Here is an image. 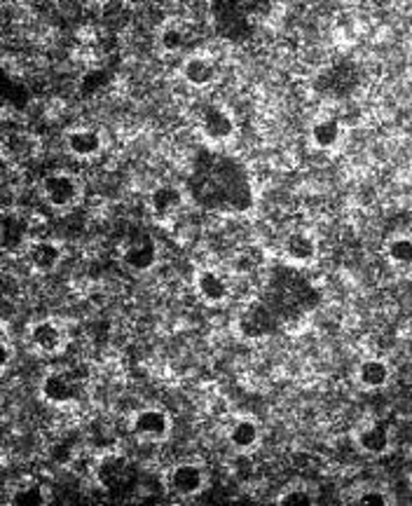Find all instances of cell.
<instances>
[{
    "mask_svg": "<svg viewBox=\"0 0 412 506\" xmlns=\"http://www.w3.org/2000/svg\"><path fill=\"white\" fill-rule=\"evenodd\" d=\"M190 40H192V27L178 19H171L167 21V24H162V28H159L158 34L159 47H162V52L167 54L183 52Z\"/></svg>",
    "mask_w": 412,
    "mask_h": 506,
    "instance_id": "603a6c76",
    "label": "cell"
},
{
    "mask_svg": "<svg viewBox=\"0 0 412 506\" xmlns=\"http://www.w3.org/2000/svg\"><path fill=\"white\" fill-rule=\"evenodd\" d=\"M354 504L356 506H389L392 502H389V497H386L382 490H363V493H359V497L354 500Z\"/></svg>",
    "mask_w": 412,
    "mask_h": 506,
    "instance_id": "83f0119b",
    "label": "cell"
},
{
    "mask_svg": "<svg viewBox=\"0 0 412 506\" xmlns=\"http://www.w3.org/2000/svg\"><path fill=\"white\" fill-rule=\"evenodd\" d=\"M199 134L211 148H221V145L229 144L237 136V122L235 115L222 108V105L211 104L199 113Z\"/></svg>",
    "mask_w": 412,
    "mask_h": 506,
    "instance_id": "8992f818",
    "label": "cell"
},
{
    "mask_svg": "<svg viewBox=\"0 0 412 506\" xmlns=\"http://www.w3.org/2000/svg\"><path fill=\"white\" fill-rule=\"evenodd\" d=\"M129 429L131 434L144 440V443H164L171 436L174 422H171V415L167 410L148 406L131 415Z\"/></svg>",
    "mask_w": 412,
    "mask_h": 506,
    "instance_id": "52a82bcc",
    "label": "cell"
},
{
    "mask_svg": "<svg viewBox=\"0 0 412 506\" xmlns=\"http://www.w3.org/2000/svg\"><path fill=\"white\" fill-rule=\"evenodd\" d=\"M185 192L204 211L244 216L255 209V188L249 167L221 148H202L190 160Z\"/></svg>",
    "mask_w": 412,
    "mask_h": 506,
    "instance_id": "6da1fadb",
    "label": "cell"
},
{
    "mask_svg": "<svg viewBox=\"0 0 412 506\" xmlns=\"http://www.w3.org/2000/svg\"><path fill=\"white\" fill-rule=\"evenodd\" d=\"M279 329H282L279 316L260 296L251 298L249 303L237 312L235 322H232L235 336L244 342H260L265 338L275 336Z\"/></svg>",
    "mask_w": 412,
    "mask_h": 506,
    "instance_id": "3957f363",
    "label": "cell"
},
{
    "mask_svg": "<svg viewBox=\"0 0 412 506\" xmlns=\"http://www.w3.org/2000/svg\"><path fill=\"white\" fill-rule=\"evenodd\" d=\"M28 265L40 275H50L59 268L61 258H64V249L59 242L54 239H31L24 251Z\"/></svg>",
    "mask_w": 412,
    "mask_h": 506,
    "instance_id": "5bb4252c",
    "label": "cell"
},
{
    "mask_svg": "<svg viewBox=\"0 0 412 506\" xmlns=\"http://www.w3.org/2000/svg\"><path fill=\"white\" fill-rule=\"evenodd\" d=\"M251 3H221L216 5V12H214V21H216V31L221 35H225L228 40H244L249 28L253 27L255 14L253 10H249Z\"/></svg>",
    "mask_w": 412,
    "mask_h": 506,
    "instance_id": "9c48e42d",
    "label": "cell"
},
{
    "mask_svg": "<svg viewBox=\"0 0 412 506\" xmlns=\"http://www.w3.org/2000/svg\"><path fill=\"white\" fill-rule=\"evenodd\" d=\"M389 380H392V366L377 356L363 359L356 369V382H359L361 389H368V392L386 387Z\"/></svg>",
    "mask_w": 412,
    "mask_h": 506,
    "instance_id": "44dd1931",
    "label": "cell"
},
{
    "mask_svg": "<svg viewBox=\"0 0 412 506\" xmlns=\"http://www.w3.org/2000/svg\"><path fill=\"white\" fill-rule=\"evenodd\" d=\"M10 362H12V342L7 336H3V340H0V370L10 369Z\"/></svg>",
    "mask_w": 412,
    "mask_h": 506,
    "instance_id": "f1b7e54d",
    "label": "cell"
},
{
    "mask_svg": "<svg viewBox=\"0 0 412 506\" xmlns=\"http://www.w3.org/2000/svg\"><path fill=\"white\" fill-rule=\"evenodd\" d=\"M10 506H47L50 504V490H47L43 483H35V480H27L12 490L10 500H7Z\"/></svg>",
    "mask_w": 412,
    "mask_h": 506,
    "instance_id": "d4e9b609",
    "label": "cell"
},
{
    "mask_svg": "<svg viewBox=\"0 0 412 506\" xmlns=\"http://www.w3.org/2000/svg\"><path fill=\"white\" fill-rule=\"evenodd\" d=\"M111 82V73L104 71V68H97V71H89L82 75V80H80V92L85 94V97H92V94H98L101 90H105Z\"/></svg>",
    "mask_w": 412,
    "mask_h": 506,
    "instance_id": "4316f807",
    "label": "cell"
},
{
    "mask_svg": "<svg viewBox=\"0 0 412 506\" xmlns=\"http://www.w3.org/2000/svg\"><path fill=\"white\" fill-rule=\"evenodd\" d=\"M31 230H28L27 218L14 211H7L3 216V246L5 251H27L28 242H31Z\"/></svg>",
    "mask_w": 412,
    "mask_h": 506,
    "instance_id": "7402d4cb",
    "label": "cell"
},
{
    "mask_svg": "<svg viewBox=\"0 0 412 506\" xmlns=\"http://www.w3.org/2000/svg\"><path fill=\"white\" fill-rule=\"evenodd\" d=\"M158 242L151 235H136L127 239V244L120 251V261L127 270L144 275L158 265Z\"/></svg>",
    "mask_w": 412,
    "mask_h": 506,
    "instance_id": "8fae6325",
    "label": "cell"
},
{
    "mask_svg": "<svg viewBox=\"0 0 412 506\" xmlns=\"http://www.w3.org/2000/svg\"><path fill=\"white\" fill-rule=\"evenodd\" d=\"M276 504L279 506H312L315 504V494L307 486L302 483H295V486H288L286 490H282V494L276 497Z\"/></svg>",
    "mask_w": 412,
    "mask_h": 506,
    "instance_id": "484cf974",
    "label": "cell"
},
{
    "mask_svg": "<svg viewBox=\"0 0 412 506\" xmlns=\"http://www.w3.org/2000/svg\"><path fill=\"white\" fill-rule=\"evenodd\" d=\"M40 192H43V199L52 209L64 211L73 209L75 204H80V199L85 195V185L71 171H52V174H47L43 178Z\"/></svg>",
    "mask_w": 412,
    "mask_h": 506,
    "instance_id": "5b68a950",
    "label": "cell"
},
{
    "mask_svg": "<svg viewBox=\"0 0 412 506\" xmlns=\"http://www.w3.org/2000/svg\"><path fill=\"white\" fill-rule=\"evenodd\" d=\"M195 291L206 305H222L229 298V282L216 268H199L195 272Z\"/></svg>",
    "mask_w": 412,
    "mask_h": 506,
    "instance_id": "9a60e30c",
    "label": "cell"
},
{
    "mask_svg": "<svg viewBox=\"0 0 412 506\" xmlns=\"http://www.w3.org/2000/svg\"><path fill=\"white\" fill-rule=\"evenodd\" d=\"M162 480L167 493L190 500V497L202 493L204 486H206V471L195 462H178L164 473Z\"/></svg>",
    "mask_w": 412,
    "mask_h": 506,
    "instance_id": "30bf717a",
    "label": "cell"
},
{
    "mask_svg": "<svg viewBox=\"0 0 412 506\" xmlns=\"http://www.w3.org/2000/svg\"><path fill=\"white\" fill-rule=\"evenodd\" d=\"M185 202H188L185 188H178V185L171 183L158 185V188L151 192V198H148L151 214L158 223H169V221H174V218L183 211Z\"/></svg>",
    "mask_w": 412,
    "mask_h": 506,
    "instance_id": "7c38bea8",
    "label": "cell"
},
{
    "mask_svg": "<svg viewBox=\"0 0 412 506\" xmlns=\"http://www.w3.org/2000/svg\"><path fill=\"white\" fill-rule=\"evenodd\" d=\"M345 134H347V129H345L340 120L321 118L316 120V122H312V127H309V144H312V148H316V151L330 152L345 141Z\"/></svg>",
    "mask_w": 412,
    "mask_h": 506,
    "instance_id": "d6986e66",
    "label": "cell"
},
{
    "mask_svg": "<svg viewBox=\"0 0 412 506\" xmlns=\"http://www.w3.org/2000/svg\"><path fill=\"white\" fill-rule=\"evenodd\" d=\"M284 258L293 268H309L319 258V242L309 232L295 230L284 239Z\"/></svg>",
    "mask_w": 412,
    "mask_h": 506,
    "instance_id": "4fadbf2b",
    "label": "cell"
},
{
    "mask_svg": "<svg viewBox=\"0 0 412 506\" xmlns=\"http://www.w3.org/2000/svg\"><path fill=\"white\" fill-rule=\"evenodd\" d=\"M386 261L400 272L412 275V235H393L385 244Z\"/></svg>",
    "mask_w": 412,
    "mask_h": 506,
    "instance_id": "cb8c5ba5",
    "label": "cell"
},
{
    "mask_svg": "<svg viewBox=\"0 0 412 506\" xmlns=\"http://www.w3.org/2000/svg\"><path fill=\"white\" fill-rule=\"evenodd\" d=\"M408 52H410V57H412V34H410V38H408Z\"/></svg>",
    "mask_w": 412,
    "mask_h": 506,
    "instance_id": "f546056e",
    "label": "cell"
},
{
    "mask_svg": "<svg viewBox=\"0 0 412 506\" xmlns=\"http://www.w3.org/2000/svg\"><path fill=\"white\" fill-rule=\"evenodd\" d=\"M68 329L66 323L59 319H38L28 326V342L31 347L43 356H57L61 354L66 347H68Z\"/></svg>",
    "mask_w": 412,
    "mask_h": 506,
    "instance_id": "ba28073f",
    "label": "cell"
},
{
    "mask_svg": "<svg viewBox=\"0 0 412 506\" xmlns=\"http://www.w3.org/2000/svg\"><path fill=\"white\" fill-rule=\"evenodd\" d=\"M82 392H85V380L80 378L78 370H47V373L43 375V380H40V396H43L50 406H78V401L82 399Z\"/></svg>",
    "mask_w": 412,
    "mask_h": 506,
    "instance_id": "277c9868",
    "label": "cell"
},
{
    "mask_svg": "<svg viewBox=\"0 0 412 506\" xmlns=\"http://www.w3.org/2000/svg\"><path fill=\"white\" fill-rule=\"evenodd\" d=\"M94 480L113 500H134L144 487V479L134 462L115 450L98 455L94 462Z\"/></svg>",
    "mask_w": 412,
    "mask_h": 506,
    "instance_id": "7a4b0ae2",
    "label": "cell"
},
{
    "mask_svg": "<svg viewBox=\"0 0 412 506\" xmlns=\"http://www.w3.org/2000/svg\"><path fill=\"white\" fill-rule=\"evenodd\" d=\"M66 148L73 158L94 160L104 152V136L97 129L89 127H75L66 134Z\"/></svg>",
    "mask_w": 412,
    "mask_h": 506,
    "instance_id": "ac0fdd59",
    "label": "cell"
},
{
    "mask_svg": "<svg viewBox=\"0 0 412 506\" xmlns=\"http://www.w3.org/2000/svg\"><path fill=\"white\" fill-rule=\"evenodd\" d=\"M260 424L251 415H237L228 424V443L237 453H251L260 443Z\"/></svg>",
    "mask_w": 412,
    "mask_h": 506,
    "instance_id": "2e32d148",
    "label": "cell"
},
{
    "mask_svg": "<svg viewBox=\"0 0 412 506\" xmlns=\"http://www.w3.org/2000/svg\"><path fill=\"white\" fill-rule=\"evenodd\" d=\"M356 446L363 450L366 455H385L392 446V432H389V424L386 422H368L363 427L356 432Z\"/></svg>",
    "mask_w": 412,
    "mask_h": 506,
    "instance_id": "ffe728a7",
    "label": "cell"
},
{
    "mask_svg": "<svg viewBox=\"0 0 412 506\" xmlns=\"http://www.w3.org/2000/svg\"><path fill=\"white\" fill-rule=\"evenodd\" d=\"M181 75L190 87L204 90V87H211L216 82L218 66L216 61L206 54H188L181 64Z\"/></svg>",
    "mask_w": 412,
    "mask_h": 506,
    "instance_id": "e0dca14e",
    "label": "cell"
}]
</instances>
